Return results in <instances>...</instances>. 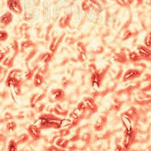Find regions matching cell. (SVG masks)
I'll return each instance as SVG.
<instances>
[{
  "label": "cell",
  "mask_w": 151,
  "mask_h": 151,
  "mask_svg": "<svg viewBox=\"0 0 151 151\" xmlns=\"http://www.w3.org/2000/svg\"><path fill=\"white\" fill-rule=\"evenodd\" d=\"M61 118L51 113H44L40 115L33 124L40 129H59L61 128Z\"/></svg>",
  "instance_id": "cell-1"
},
{
  "label": "cell",
  "mask_w": 151,
  "mask_h": 151,
  "mask_svg": "<svg viewBox=\"0 0 151 151\" xmlns=\"http://www.w3.org/2000/svg\"><path fill=\"white\" fill-rule=\"evenodd\" d=\"M24 70H22L21 68H14L9 71L6 76L5 83L7 87L13 86L16 89V91L19 94L21 91V87L24 84V82H25L24 78Z\"/></svg>",
  "instance_id": "cell-2"
},
{
  "label": "cell",
  "mask_w": 151,
  "mask_h": 151,
  "mask_svg": "<svg viewBox=\"0 0 151 151\" xmlns=\"http://www.w3.org/2000/svg\"><path fill=\"white\" fill-rule=\"evenodd\" d=\"M110 68V65H106L102 69H97L95 72L91 73L90 83L94 92L99 91L101 89L102 82Z\"/></svg>",
  "instance_id": "cell-3"
},
{
  "label": "cell",
  "mask_w": 151,
  "mask_h": 151,
  "mask_svg": "<svg viewBox=\"0 0 151 151\" xmlns=\"http://www.w3.org/2000/svg\"><path fill=\"white\" fill-rule=\"evenodd\" d=\"M77 107L82 109L87 113H89L90 114L96 113L98 111V106H97L96 101L94 97L89 96L86 97L83 99L82 101L79 102L77 105Z\"/></svg>",
  "instance_id": "cell-4"
},
{
  "label": "cell",
  "mask_w": 151,
  "mask_h": 151,
  "mask_svg": "<svg viewBox=\"0 0 151 151\" xmlns=\"http://www.w3.org/2000/svg\"><path fill=\"white\" fill-rule=\"evenodd\" d=\"M48 101L50 103H60L65 100V92L62 88H53L47 94Z\"/></svg>",
  "instance_id": "cell-5"
},
{
  "label": "cell",
  "mask_w": 151,
  "mask_h": 151,
  "mask_svg": "<svg viewBox=\"0 0 151 151\" xmlns=\"http://www.w3.org/2000/svg\"><path fill=\"white\" fill-rule=\"evenodd\" d=\"M6 6L14 14L21 15L23 14L22 0H6Z\"/></svg>",
  "instance_id": "cell-6"
},
{
  "label": "cell",
  "mask_w": 151,
  "mask_h": 151,
  "mask_svg": "<svg viewBox=\"0 0 151 151\" xmlns=\"http://www.w3.org/2000/svg\"><path fill=\"white\" fill-rule=\"evenodd\" d=\"M65 32H61L60 35H54L52 36L49 45V51L55 54L57 50L58 49L59 46L63 42L64 38L65 37Z\"/></svg>",
  "instance_id": "cell-7"
},
{
  "label": "cell",
  "mask_w": 151,
  "mask_h": 151,
  "mask_svg": "<svg viewBox=\"0 0 151 151\" xmlns=\"http://www.w3.org/2000/svg\"><path fill=\"white\" fill-rule=\"evenodd\" d=\"M73 12H66L63 14L60 17L58 18V27L61 29H65V28H68V26L70 25L71 21L73 20Z\"/></svg>",
  "instance_id": "cell-8"
},
{
  "label": "cell",
  "mask_w": 151,
  "mask_h": 151,
  "mask_svg": "<svg viewBox=\"0 0 151 151\" xmlns=\"http://www.w3.org/2000/svg\"><path fill=\"white\" fill-rule=\"evenodd\" d=\"M142 75V72L137 68H129L122 76L123 82H129L139 78Z\"/></svg>",
  "instance_id": "cell-9"
},
{
  "label": "cell",
  "mask_w": 151,
  "mask_h": 151,
  "mask_svg": "<svg viewBox=\"0 0 151 151\" xmlns=\"http://www.w3.org/2000/svg\"><path fill=\"white\" fill-rule=\"evenodd\" d=\"M137 51L142 60L151 62V49L145 47L144 45H139L137 47Z\"/></svg>",
  "instance_id": "cell-10"
},
{
  "label": "cell",
  "mask_w": 151,
  "mask_h": 151,
  "mask_svg": "<svg viewBox=\"0 0 151 151\" xmlns=\"http://www.w3.org/2000/svg\"><path fill=\"white\" fill-rule=\"evenodd\" d=\"M18 53H16V52L13 51V50H10L9 54H7L6 58H4L3 61H2V65L6 67L7 68H12L13 66H14V61L16 59V57L17 56Z\"/></svg>",
  "instance_id": "cell-11"
},
{
  "label": "cell",
  "mask_w": 151,
  "mask_h": 151,
  "mask_svg": "<svg viewBox=\"0 0 151 151\" xmlns=\"http://www.w3.org/2000/svg\"><path fill=\"white\" fill-rule=\"evenodd\" d=\"M14 14L12 12H10L9 10L5 12L4 14L0 16V24L2 28L9 26L14 21Z\"/></svg>",
  "instance_id": "cell-12"
},
{
  "label": "cell",
  "mask_w": 151,
  "mask_h": 151,
  "mask_svg": "<svg viewBox=\"0 0 151 151\" xmlns=\"http://www.w3.org/2000/svg\"><path fill=\"white\" fill-rule=\"evenodd\" d=\"M37 47V45L35 42H34L32 40H23L22 42L20 43V52L21 53H25L29 50H31L33 48Z\"/></svg>",
  "instance_id": "cell-13"
},
{
  "label": "cell",
  "mask_w": 151,
  "mask_h": 151,
  "mask_svg": "<svg viewBox=\"0 0 151 151\" xmlns=\"http://www.w3.org/2000/svg\"><path fill=\"white\" fill-rule=\"evenodd\" d=\"M46 97H47V94H46L45 92H42V93H34L33 94H32V96L30 97V99H29L30 106L32 108H34L38 102L42 101Z\"/></svg>",
  "instance_id": "cell-14"
},
{
  "label": "cell",
  "mask_w": 151,
  "mask_h": 151,
  "mask_svg": "<svg viewBox=\"0 0 151 151\" xmlns=\"http://www.w3.org/2000/svg\"><path fill=\"white\" fill-rule=\"evenodd\" d=\"M87 113L86 111H84L82 109L79 108V107H76L69 114V117L73 120H80L83 117H84L85 116L87 115Z\"/></svg>",
  "instance_id": "cell-15"
},
{
  "label": "cell",
  "mask_w": 151,
  "mask_h": 151,
  "mask_svg": "<svg viewBox=\"0 0 151 151\" xmlns=\"http://www.w3.org/2000/svg\"><path fill=\"white\" fill-rule=\"evenodd\" d=\"M106 123H107V116L106 115L99 116L94 125V130L96 132L101 131V130H102L105 127Z\"/></svg>",
  "instance_id": "cell-16"
},
{
  "label": "cell",
  "mask_w": 151,
  "mask_h": 151,
  "mask_svg": "<svg viewBox=\"0 0 151 151\" xmlns=\"http://www.w3.org/2000/svg\"><path fill=\"white\" fill-rule=\"evenodd\" d=\"M28 134H30L31 136L34 139H40L41 137V129L40 127H36L34 124H31L28 127Z\"/></svg>",
  "instance_id": "cell-17"
},
{
  "label": "cell",
  "mask_w": 151,
  "mask_h": 151,
  "mask_svg": "<svg viewBox=\"0 0 151 151\" xmlns=\"http://www.w3.org/2000/svg\"><path fill=\"white\" fill-rule=\"evenodd\" d=\"M44 81L45 79L43 75L37 71L33 76V86L35 87H40L44 83Z\"/></svg>",
  "instance_id": "cell-18"
},
{
  "label": "cell",
  "mask_w": 151,
  "mask_h": 151,
  "mask_svg": "<svg viewBox=\"0 0 151 151\" xmlns=\"http://www.w3.org/2000/svg\"><path fill=\"white\" fill-rule=\"evenodd\" d=\"M113 61H115V62H117V63H127V61H128L127 55L125 54L124 52L121 51L120 53L116 54L113 57Z\"/></svg>",
  "instance_id": "cell-19"
},
{
  "label": "cell",
  "mask_w": 151,
  "mask_h": 151,
  "mask_svg": "<svg viewBox=\"0 0 151 151\" xmlns=\"http://www.w3.org/2000/svg\"><path fill=\"white\" fill-rule=\"evenodd\" d=\"M134 138V132L133 130L132 131H125V138L124 141V146L125 148H128L131 144H132V139Z\"/></svg>",
  "instance_id": "cell-20"
},
{
  "label": "cell",
  "mask_w": 151,
  "mask_h": 151,
  "mask_svg": "<svg viewBox=\"0 0 151 151\" xmlns=\"http://www.w3.org/2000/svg\"><path fill=\"white\" fill-rule=\"evenodd\" d=\"M127 59H128V61H131L133 63H136V62L141 61L142 60L137 50L129 52L127 54Z\"/></svg>",
  "instance_id": "cell-21"
},
{
  "label": "cell",
  "mask_w": 151,
  "mask_h": 151,
  "mask_svg": "<svg viewBox=\"0 0 151 151\" xmlns=\"http://www.w3.org/2000/svg\"><path fill=\"white\" fill-rule=\"evenodd\" d=\"M53 111L54 113L58 114V115H62V116H66L68 115V110L65 109L63 108V106H61V102L60 103H56L55 106L53 107Z\"/></svg>",
  "instance_id": "cell-22"
},
{
  "label": "cell",
  "mask_w": 151,
  "mask_h": 151,
  "mask_svg": "<svg viewBox=\"0 0 151 151\" xmlns=\"http://www.w3.org/2000/svg\"><path fill=\"white\" fill-rule=\"evenodd\" d=\"M121 121H122L123 124L124 125V127H126L127 131H132V122L131 118L129 116H127V115H125L124 113L122 114L121 116Z\"/></svg>",
  "instance_id": "cell-23"
},
{
  "label": "cell",
  "mask_w": 151,
  "mask_h": 151,
  "mask_svg": "<svg viewBox=\"0 0 151 151\" xmlns=\"http://www.w3.org/2000/svg\"><path fill=\"white\" fill-rule=\"evenodd\" d=\"M9 89V94L11 95V98L13 99V101L14 103L19 104V93L16 91V89L14 88L13 86L8 87Z\"/></svg>",
  "instance_id": "cell-24"
},
{
  "label": "cell",
  "mask_w": 151,
  "mask_h": 151,
  "mask_svg": "<svg viewBox=\"0 0 151 151\" xmlns=\"http://www.w3.org/2000/svg\"><path fill=\"white\" fill-rule=\"evenodd\" d=\"M10 50H11V49H10L9 46L0 47V63H2V61H3L6 56L9 54Z\"/></svg>",
  "instance_id": "cell-25"
},
{
  "label": "cell",
  "mask_w": 151,
  "mask_h": 151,
  "mask_svg": "<svg viewBox=\"0 0 151 151\" xmlns=\"http://www.w3.org/2000/svg\"><path fill=\"white\" fill-rule=\"evenodd\" d=\"M143 45L145 47L151 49V31L147 32V33L145 35L143 40Z\"/></svg>",
  "instance_id": "cell-26"
},
{
  "label": "cell",
  "mask_w": 151,
  "mask_h": 151,
  "mask_svg": "<svg viewBox=\"0 0 151 151\" xmlns=\"http://www.w3.org/2000/svg\"><path fill=\"white\" fill-rule=\"evenodd\" d=\"M76 48L77 50L78 53H81V52H85L87 53V46L83 43L81 41H79V42H76Z\"/></svg>",
  "instance_id": "cell-27"
},
{
  "label": "cell",
  "mask_w": 151,
  "mask_h": 151,
  "mask_svg": "<svg viewBox=\"0 0 151 151\" xmlns=\"http://www.w3.org/2000/svg\"><path fill=\"white\" fill-rule=\"evenodd\" d=\"M68 143V140L67 139H65L63 138H61V139H58L56 141V145L57 146H58L60 148L65 149L67 147Z\"/></svg>",
  "instance_id": "cell-28"
},
{
  "label": "cell",
  "mask_w": 151,
  "mask_h": 151,
  "mask_svg": "<svg viewBox=\"0 0 151 151\" xmlns=\"http://www.w3.org/2000/svg\"><path fill=\"white\" fill-rule=\"evenodd\" d=\"M7 150L8 151H17V143L14 139L9 140L8 146H7Z\"/></svg>",
  "instance_id": "cell-29"
},
{
  "label": "cell",
  "mask_w": 151,
  "mask_h": 151,
  "mask_svg": "<svg viewBox=\"0 0 151 151\" xmlns=\"http://www.w3.org/2000/svg\"><path fill=\"white\" fill-rule=\"evenodd\" d=\"M9 38V33L6 30H0V44L6 42Z\"/></svg>",
  "instance_id": "cell-30"
},
{
  "label": "cell",
  "mask_w": 151,
  "mask_h": 151,
  "mask_svg": "<svg viewBox=\"0 0 151 151\" xmlns=\"http://www.w3.org/2000/svg\"><path fill=\"white\" fill-rule=\"evenodd\" d=\"M77 59L78 61L81 62V63H84L86 61H87V53H85V52H81V53H78L77 54Z\"/></svg>",
  "instance_id": "cell-31"
},
{
  "label": "cell",
  "mask_w": 151,
  "mask_h": 151,
  "mask_svg": "<svg viewBox=\"0 0 151 151\" xmlns=\"http://www.w3.org/2000/svg\"><path fill=\"white\" fill-rule=\"evenodd\" d=\"M6 127V131L8 132H14V130L16 129L17 124L14 121H9V122H7Z\"/></svg>",
  "instance_id": "cell-32"
},
{
  "label": "cell",
  "mask_w": 151,
  "mask_h": 151,
  "mask_svg": "<svg viewBox=\"0 0 151 151\" xmlns=\"http://www.w3.org/2000/svg\"><path fill=\"white\" fill-rule=\"evenodd\" d=\"M74 121L76 120H73L72 119H61V127H68V126H70L74 123Z\"/></svg>",
  "instance_id": "cell-33"
},
{
  "label": "cell",
  "mask_w": 151,
  "mask_h": 151,
  "mask_svg": "<svg viewBox=\"0 0 151 151\" xmlns=\"http://www.w3.org/2000/svg\"><path fill=\"white\" fill-rule=\"evenodd\" d=\"M45 106H46V104L42 103V101H40V102H38V103L35 105V106L34 108L36 109V111H37L38 113H40V112H42V111L44 109Z\"/></svg>",
  "instance_id": "cell-34"
},
{
  "label": "cell",
  "mask_w": 151,
  "mask_h": 151,
  "mask_svg": "<svg viewBox=\"0 0 151 151\" xmlns=\"http://www.w3.org/2000/svg\"><path fill=\"white\" fill-rule=\"evenodd\" d=\"M110 1L114 2L117 5L120 6H128L127 2H126V0H110Z\"/></svg>",
  "instance_id": "cell-35"
},
{
  "label": "cell",
  "mask_w": 151,
  "mask_h": 151,
  "mask_svg": "<svg viewBox=\"0 0 151 151\" xmlns=\"http://www.w3.org/2000/svg\"><path fill=\"white\" fill-rule=\"evenodd\" d=\"M127 5L128 6H132V5L136 3V5H140L142 3L143 0H126Z\"/></svg>",
  "instance_id": "cell-36"
},
{
  "label": "cell",
  "mask_w": 151,
  "mask_h": 151,
  "mask_svg": "<svg viewBox=\"0 0 151 151\" xmlns=\"http://www.w3.org/2000/svg\"><path fill=\"white\" fill-rule=\"evenodd\" d=\"M18 139H18V142H23L27 141V140H28V137L26 134H21V136L19 137ZM18 142H17V143L18 144Z\"/></svg>",
  "instance_id": "cell-37"
},
{
  "label": "cell",
  "mask_w": 151,
  "mask_h": 151,
  "mask_svg": "<svg viewBox=\"0 0 151 151\" xmlns=\"http://www.w3.org/2000/svg\"><path fill=\"white\" fill-rule=\"evenodd\" d=\"M7 69H8V68H5L4 66L0 65V75H2V74H6Z\"/></svg>",
  "instance_id": "cell-38"
},
{
  "label": "cell",
  "mask_w": 151,
  "mask_h": 151,
  "mask_svg": "<svg viewBox=\"0 0 151 151\" xmlns=\"http://www.w3.org/2000/svg\"><path fill=\"white\" fill-rule=\"evenodd\" d=\"M150 19H151V16H150Z\"/></svg>",
  "instance_id": "cell-39"
}]
</instances>
